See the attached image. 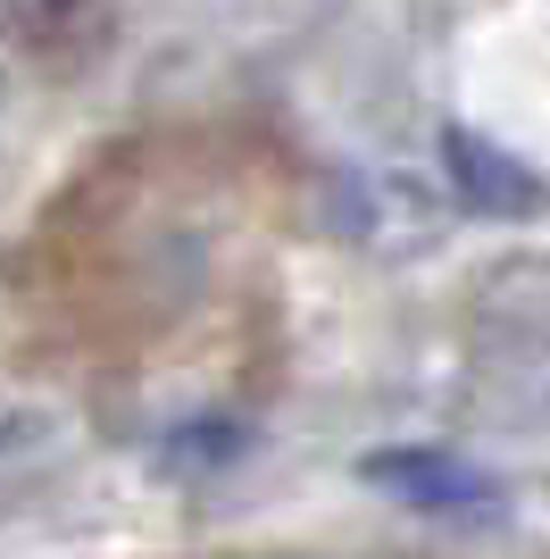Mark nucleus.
Here are the masks:
<instances>
[{
	"label": "nucleus",
	"mask_w": 550,
	"mask_h": 559,
	"mask_svg": "<svg viewBox=\"0 0 550 559\" xmlns=\"http://www.w3.org/2000/svg\"><path fill=\"white\" fill-rule=\"evenodd\" d=\"M359 476H367V485H384V492H400L409 510H442V518H467V510H492V501H501V476H483L476 460L434 451V443L375 451Z\"/></svg>",
	"instance_id": "obj_1"
},
{
	"label": "nucleus",
	"mask_w": 550,
	"mask_h": 559,
	"mask_svg": "<svg viewBox=\"0 0 550 559\" xmlns=\"http://www.w3.org/2000/svg\"><path fill=\"white\" fill-rule=\"evenodd\" d=\"M0 17H9V34H17L25 50H92L100 34H109L117 0H0Z\"/></svg>",
	"instance_id": "obj_2"
},
{
	"label": "nucleus",
	"mask_w": 550,
	"mask_h": 559,
	"mask_svg": "<svg viewBox=\"0 0 550 559\" xmlns=\"http://www.w3.org/2000/svg\"><path fill=\"white\" fill-rule=\"evenodd\" d=\"M451 167H458V192H467L476 210H492V217L542 210V185H534L509 151H492V142H476V134H451Z\"/></svg>",
	"instance_id": "obj_3"
},
{
	"label": "nucleus",
	"mask_w": 550,
	"mask_h": 559,
	"mask_svg": "<svg viewBox=\"0 0 550 559\" xmlns=\"http://www.w3.org/2000/svg\"><path fill=\"white\" fill-rule=\"evenodd\" d=\"M9 435H17V426H9V418H0V443H9Z\"/></svg>",
	"instance_id": "obj_4"
}]
</instances>
